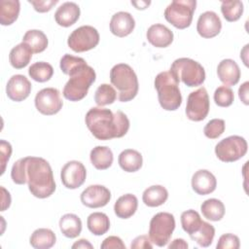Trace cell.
Masks as SVG:
<instances>
[{"instance_id":"1","label":"cell","mask_w":249,"mask_h":249,"mask_svg":"<svg viewBox=\"0 0 249 249\" xmlns=\"http://www.w3.org/2000/svg\"><path fill=\"white\" fill-rule=\"evenodd\" d=\"M61 71L70 78L63 88V96L70 101L82 100L94 83L96 74L94 69L88 65L83 57L65 53L59 62Z\"/></svg>"},{"instance_id":"2","label":"cell","mask_w":249,"mask_h":249,"mask_svg":"<svg viewBox=\"0 0 249 249\" xmlns=\"http://www.w3.org/2000/svg\"><path fill=\"white\" fill-rule=\"evenodd\" d=\"M86 124L91 134L98 140H110L124 136L129 129L127 116L118 110L113 113L102 107L90 108L85 117Z\"/></svg>"},{"instance_id":"3","label":"cell","mask_w":249,"mask_h":249,"mask_svg":"<svg viewBox=\"0 0 249 249\" xmlns=\"http://www.w3.org/2000/svg\"><path fill=\"white\" fill-rule=\"evenodd\" d=\"M25 172L29 192L35 197L47 198L55 191L50 163L40 157H25Z\"/></svg>"},{"instance_id":"4","label":"cell","mask_w":249,"mask_h":249,"mask_svg":"<svg viewBox=\"0 0 249 249\" xmlns=\"http://www.w3.org/2000/svg\"><path fill=\"white\" fill-rule=\"evenodd\" d=\"M160 105L166 111H175L182 104L179 81L169 72L159 73L154 81Z\"/></svg>"},{"instance_id":"5","label":"cell","mask_w":249,"mask_h":249,"mask_svg":"<svg viewBox=\"0 0 249 249\" xmlns=\"http://www.w3.org/2000/svg\"><path fill=\"white\" fill-rule=\"evenodd\" d=\"M110 82L118 90L121 102L132 100L138 93L139 84L134 70L125 63H119L110 70Z\"/></svg>"},{"instance_id":"6","label":"cell","mask_w":249,"mask_h":249,"mask_svg":"<svg viewBox=\"0 0 249 249\" xmlns=\"http://www.w3.org/2000/svg\"><path fill=\"white\" fill-rule=\"evenodd\" d=\"M169 72L180 82H183L190 88L198 87L205 81V70L203 66L189 57H180L175 59Z\"/></svg>"},{"instance_id":"7","label":"cell","mask_w":249,"mask_h":249,"mask_svg":"<svg viewBox=\"0 0 249 249\" xmlns=\"http://www.w3.org/2000/svg\"><path fill=\"white\" fill-rule=\"evenodd\" d=\"M174 229V216L168 212H159L150 221L149 238L153 244L163 247L169 242Z\"/></svg>"},{"instance_id":"8","label":"cell","mask_w":249,"mask_h":249,"mask_svg":"<svg viewBox=\"0 0 249 249\" xmlns=\"http://www.w3.org/2000/svg\"><path fill=\"white\" fill-rule=\"evenodd\" d=\"M196 0H174L164 10V18L178 29H185L192 23L196 11Z\"/></svg>"},{"instance_id":"9","label":"cell","mask_w":249,"mask_h":249,"mask_svg":"<svg viewBox=\"0 0 249 249\" xmlns=\"http://www.w3.org/2000/svg\"><path fill=\"white\" fill-rule=\"evenodd\" d=\"M248 150V144L244 137L231 135L222 139L215 146L216 157L224 162H233L244 157Z\"/></svg>"},{"instance_id":"10","label":"cell","mask_w":249,"mask_h":249,"mask_svg":"<svg viewBox=\"0 0 249 249\" xmlns=\"http://www.w3.org/2000/svg\"><path fill=\"white\" fill-rule=\"evenodd\" d=\"M99 33L91 25H82L68 36L67 45L75 53H84L94 49L99 43Z\"/></svg>"},{"instance_id":"11","label":"cell","mask_w":249,"mask_h":249,"mask_svg":"<svg viewBox=\"0 0 249 249\" xmlns=\"http://www.w3.org/2000/svg\"><path fill=\"white\" fill-rule=\"evenodd\" d=\"M209 96L204 87H201L189 94L186 105V115L189 120L194 122L203 121L209 113Z\"/></svg>"},{"instance_id":"12","label":"cell","mask_w":249,"mask_h":249,"mask_svg":"<svg viewBox=\"0 0 249 249\" xmlns=\"http://www.w3.org/2000/svg\"><path fill=\"white\" fill-rule=\"evenodd\" d=\"M34 103L36 109L46 116L58 113L63 106L60 92L54 88H45L39 90L35 95Z\"/></svg>"},{"instance_id":"13","label":"cell","mask_w":249,"mask_h":249,"mask_svg":"<svg viewBox=\"0 0 249 249\" xmlns=\"http://www.w3.org/2000/svg\"><path fill=\"white\" fill-rule=\"evenodd\" d=\"M87 177L85 165L79 160L67 161L61 168L60 180L67 189L74 190L81 187Z\"/></svg>"},{"instance_id":"14","label":"cell","mask_w":249,"mask_h":249,"mask_svg":"<svg viewBox=\"0 0 249 249\" xmlns=\"http://www.w3.org/2000/svg\"><path fill=\"white\" fill-rule=\"evenodd\" d=\"M81 202L89 208H99L108 204L111 199V192L102 185H90L80 196Z\"/></svg>"},{"instance_id":"15","label":"cell","mask_w":249,"mask_h":249,"mask_svg":"<svg viewBox=\"0 0 249 249\" xmlns=\"http://www.w3.org/2000/svg\"><path fill=\"white\" fill-rule=\"evenodd\" d=\"M31 88L30 81L24 75L16 74L9 79L6 86V93L11 100L20 102L29 96Z\"/></svg>"},{"instance_id":"16","label":"cell","mask_w":249,"mask_h":249,"mask_svg":"<svg viewBox=\"0 0 249 249\" xmlns=\"http://www.w3.org/2000/svg\"><path fill=\"white\" fill-rule=\"evenodd\" d=\"M222 29V21L219 16L213 11H206L198 17L196 22L197 33L205 39L217 36Z\"/></svg>"},{"instance_id":"17","label":"cell","mask_w":249,"mask_h":249,"mask_svg":"<svg viewBox=\"0 0 249 249\" xmlns=\"http://www.w3.org/2000/svg\"><path fill=\"white\" fill-rule=\"evenodd\" d=\"M217 187L215 176L207 169H199L196 171L192 177V189L200 196L213 193Z\"/></svg>"},{"instance_id":"18","label":"cell","mask_w":249,"mask_h":249,"mask_svg":"<svg viewBox=\"0 0 249 249\" xmlns=\"http://www.w3.org/2000/svg\"><path fill=\"white\" fill-rule=\"evenodd\" d=\"M135 27L133 17L127 12H118L114 14L110 20V31L118 37L129 35Z\"/></svg>"},{"instance_id":"19","label":"cell","mask_w":249,"mask_h":249,"mask_svg":"<svg viewBox=\"0 0 249 249\" xmlns=\"http://www.w3.org/2000/svg\"><path fill=\"white\" fill-rule=\"evenodd\" d=\"M217 75L224 86L231 87L239 82L241 72L238 64L233 59L226 58L219 62L217 66Z\"/></svg>"},{"instance_id":"20","label":"cell","mask_w":249,"mask_h":249,"mask_svg":"<svg viewBox=\"0 0 249 249\" xmlns=\"http://www.w3.org/2000/svg\"><path fill=\"white\" fill-rule=\"evenodd\" d=\"M148 42L156 48H166L173 41V32L165 25L156 23L151 25L146 33Z\"/></svg>"},{"instance_id":"21","label":"cell","mask_w":249,"mask_h":249,"mask_svg":"<svg viewBox=\"0 0 249 249\" xmlns=\"http://www.w3.org/2000/svg\"><path fill=\"white\" fill-rule=\"evenodd\" d=\"M80 7L75 2L62 3L54 13V19L56 23L63 27L73 25L80 18Z\"/></svg>"},{"instance_id":"22","label":"cell","mask_w":249,"mask_h":249,"mask_svg":"<svg viewBox=\"0 0 249 249\" xmlns=\"http://www.w3.org/2000/svg\"><path fill=\"white\" fill-rule=\"evenodd\" d=\"M138 207V199L132 194L120 196L114 204V212L118 218L128 219L134 215Z\"/></svg>"},{"instance_id":"23","label":"cell","mask_w":249,"mask_h":249,"mask_svg":"<svg viewBox=\"0 0 249 249\" xmlns=\"http://www.w3.org/2000/svg\"><path fill=\"white\" fill-rule=\"evenodd\" d=\"M118 162L125 172H136L143 164L142 155L133 149H125L119 155Z\"/></svg>"},{"instance_id":"24","label":"cell","mask_w":249,"mask_h":249,"mask_svg":"<svg viewBox=\"0 0 249 249\" xmlns=\"http://www.w3.org/2000/svg\"><path fill=\"white\" fill-rule=\"evenodd\" d=\"M32 50L23 42L14 47L9 54V61L16 69H21L28 65L32 58Z\"/></svg>"},{"instance_id":"25","label":"cell","mask_w":249,"mask_h":249,"mask_svg":"<svg viewBox=\"0 0 249 249\" xmlns=\"http://www.w3.org/2000/svg\"><path fill=\"white\" fill-rule=\"evenodd\" d=\"M91 164L98 170H105L109 168L114 160L113 153L107 146H96L89 154Z\"/></svg>"},{"instance_id":"26","label":"cell","mask_w":249,"mask_h":249,"mask_svg":"<svg viewBox=\"0 0 249 249\" xmlns=\"http://www.w3.org/2000/svg\"><path fill=\"white\" fill-rule=\"evenodd\" d=\"M168 198L167 190L161 185H153L148 187L142 195V200L149 207H158L162 205Z\"/></svg>"},{"instance_id":"27","label":"cell","mask_w":249,"mask_h":249,"mask_svg":"<svg viewBox=\"0 0 249 249\" xmlns=\"http://www.w3.org/2000/svg\"><path fill=\"white\" fill-rule=\"evenodd\" d=\"M56 236L54 232L46 228H40L33 231L29 238L30 245L35 249H49L55 244Z\"/></svg>"},{"instance_id":"28","label":"cell","mask_w":249,"mask_h":249,"mask_svg":"<svg viewBox=\"0 0 249 249\" xmlns=\"http://www.w3.org/2000/svg\"><path fill=\"white\" fill-rule=\"evenodd\" d=\"M59 229L62 234L68 238H75L82 231V221L73 213L64 214L59 219Z\"/></svg>"},{"instance_id":"29","label":"cell","mask_w":249,"mask_h":249,"mask_svg":"<svg viewBox=\"0 0 249 249\" xmlns=\"http://www.w3.org/2000/svg\"><path fill=\"white\" fill-rule=\"evenodd\" d=\"M19 11L18 0H2L0 2V23L4 26L11 25L18 19Z\"/></svg>"},{"instance_id":"30","label":"cell","mask_w":249,"mask_h":249,"mask_svg":"<svg viewBox=\"0 0 249 249\" xmlns=\"http://www.w3.org/2000/svg\"><path fill=\"white\" fill-rule=\"evenodd\" d=\"M22 42L25 43L35 53L44 52L49 44L46 34L38 29L27 30L23 35Z\"/></svg>"},{"instance_id":"31","label":"cell","mask_w":249,"mask_h":249,"mask_svg":"<svg viewBox=\"0 0 249 249\" xmlns=\"http://www.w3.org/2000/svg\"><path fill=\"white\" fill-rule=\"evenodd\" d=\"M200 211L207 220L218 222L225 215V205L218 198H208L201 203Z\"/></svg>"},{"instance_id":"32","label":"cell","mask_w":249,"mask_h":249,"mask_svg":"<svg viewBox=\"0 0 249 249\" xmlns=\"http://www.w3.org/2000/svg\"><path fill=\"white\" fill-rule=\"evenodd\" d=\"M87 226L89 231L94 235H102L110 229L109 217L102 212H93L89 215L87 219Z\"/></svg>"},{"instance_id":"33","label":"cell","mask_w":249,"mask_h":249,"mask_svg":"<svg viewBox=\"0 0 249 249\" xmlns=\"http://www.w3.org/2000/svg\"><path fill=\"white\" fill-rule=\"evenodd\" d=\"M28 75L31 79L39 83H45L49 81L53 75V66L45 61H38L28 68Z\"/></svg>"},{"instance_id":"34","label":"cell","mask_w":249,"mask_h":249,"mask_svg":"<svg viewBox=\"0 0 249 249\" xmlns=\"http://www.w3.org/2000/svg\"><path fill=\"white\" fill-rule=\"evenodd\" d=\"M181 226L184 231H186L189 235L195 233L198 231L202 224V220L198 212L194 209H189L184 211L181 214Z\"/></svg>"},{"instance_id":"35","label":"cell","mask_w":249,"mask_h":249,"mask_svg":"<svg viewBox=\"0 0 249 249\" xmlns=\"http://www.w3.org/2000/svg\"><path fill=\"white\" fill-rule=\"evenodd\" d=\"M189 236L199 246L208 247L213 242L215 236V228L211 224L202 221V224L198 231Z\"/></svg>"},{"instance_id":"36","label":"cell","mask_w":249,"mask_h":249,"mask_svg":"<svg viewBox=\"0 0 249 249\" xmlns=\"http://www.w3.org/2000/svg\"><path fill=\"white\" fill-rule=\"evenodd\" d=\"M221 12L226 20L230 22L236 21L243 14V3L239 0L222 1Z\"/></svg>"},{"instance_id":"37","label":"cell","mask_w":249,"mask_h":249,"mask_svg":"<svg viewBox=\"0 0 249 249\" xmlns=\"http://www.w3.org/2000/svg\"><path fill=\"white\" fill-rule=\"evenodd\" d=\"M117 99V92L113 86L109 84H101L95 90L94 101L101 107L112 104Z\"/></svg>"},{"instance_id":"38","label":"cell","mask_w":249,"mask_h":249,"mask_svg":"<svg viewBox=\"0 0 249 249\" xmlns=\"http://www.w3.org/2000/svg\"><path fill=\"white\" fill-rule=\"evenodd\" d=\"M214 101L220 107H229L234 100L233 90L227 86H220L214 91Z\"/></svg>"},{"instance_id":"39","label":"cell","mask_w":249,"mask_h":249,"mask_svg":"<svg viewBox=\"0 0 249 249\" xmlns=\"http://www.w3.org/2000/svg\"><path fill=\"white\" fill-rule=\"evenodd\" d=\"M226 128L225 121L222 119H212L204 126L203 132L207 138L216 139L221 136Z\"/></svg>"},{"instance_id":"40","label":"cell","mask_w":249,"mask_h":249,"mask_svg":"<svg viewBox=\"0 0 249 249\" xmlns=\"http://www.w3.org/2000/svg\"><path fill=\"white\" fill-rule=\"evenodd\" d=\"M11 178L15 184L24 185L27 183L25 172V158L18 160L12 166Z\"/></svg>"},{"instance_id":"41","label":"cell","mask_w":249,"mask_h":249,"mask_svg":"<svg viewBox=\"0 0 249 249\" xmlns=\"http://www.w3.org/2000/svg\"><path fill=\"white\" fill-rule=\"evenodd\" d=\"M239 247V237L233 233H225L221 235L216 245L217 249H238Z\"/></svg>"},{"instance_id":"42","label":"cell","mask_w":249,"mask_h":249,"mask_svg":"<svg viewBox=\"0 0 249 249\" xmlns=\"http://www.w3.org/2000/svg\"><path fill=\"white\" fill-rule=\"evenodd\" d=\"M0 150H1V175H2L5 172L6 164L11 158L13 149L9 142L2 139L0 141Z\"/></svg>"},{"instance_id":"43","label":"cell","mask_w":249,"mask_h":249,"mask_svg":"<svg viewBox=\"0 0 249 249\" xmlns=\"http://www.w3.org/2000/svg\"><path fill=\"white\" fill-rule=\"evenodd\" d=\"M28 2L34 7L36 12L46 13L51 11L58 3V0H28Z\"/></svg>"},{"instance_id":"44","label":"cell","mask_w":249,"mask_h":249,"mask_svg":"<svg viewBox=\"0 0 249 249\" xmlns=\"http://www.w3.org/2000/svg\"><path fill=\"white\" fill-rule=\"evenodd\" d=\"M100 248L101 249H125V245L119 236L111 235L106 237L102 241Z\"/></svg>"},{"instance_id":"45","label":"cell","mask_w":249,"mask_h":249,"mask_svg":"<svg viewBox=\"0 0 249 249\" xmlns=\"http://www.w3.org/2000/svg\"><path fill=\"white\" fill-rule=\"evenodd\" d=\"M130 248L131 249H152L153 244L148 235H139L132 240L130 244Z\"/></svg>"},{"instance_id":"46","label":"cell","mask_w":249,"mask_h":249,"mask_svg":"<svg viewBox=\"0 0 249 249\" xmlns=\"http://www.w3.org/2000/svg\"><path fill=\"white\" fill-rule=\"evenodd\" d=\"M248 87H249V82L246 81L244 82L238 89V96L240 100L245 104H249V99H248Z\"/></svg>"},{"instance_id":"47","label":"cell","mask_w":249,"mask_h":249,"mask_svg":"<svg viewBox=\"0 0 249 249\" xmlns=\"http://www.w3.org/2000/svg\"><path fill=\"white\" fill-rule=\"evenodd\" d=\"M1 192H2V206H1V211H5L7 208L10 207L11 205V195L10 193L3 187L1 186Z\"/></svg>"},{"instance_id":"48","label":"cell","mask_w":249,"mask_h":249,"mask_svg":"<svg viewBox=\"0 0 249 249\" xmlns=\"http://www.w3.org/2000/svg\"><path fill=\"white\" fill-rule=\"evenodd\" d=\"M71 247H72L73 249H80V248H82V249H87V248L92 249V248H93L92 244H91L89 240H87V239H85V238L79 239V240L76 241Z\"/></svg>"},{"instance_id":"49","label":"cell","mask_w":249,"mask_h":249,"mask_svg":"<svg viewBox=\"0 0 249 249\" xmlns=\"http://www.w3.org/2000/svg\"><path fill=\"white\" fill-rule=\"evenodd\" d=\"M189 247L188 243L183 239V238H176L174 239L169 245L168 248H182V249H187Z\"/></svg>"},{"instance_id":"50","label":"cell","mask_w":249,"mask_h":249,"mask_svg":"<svg viewBox=\"0 0 249 249\" xmlns=\"http://www.w3.org/2000/svg\"><path fill=\"white\" fill-rule=\"evenodd\" d=\"M131 4L137 9V10H145L150 4V1H131Z\"/></svg>"}]
</instances>
